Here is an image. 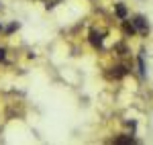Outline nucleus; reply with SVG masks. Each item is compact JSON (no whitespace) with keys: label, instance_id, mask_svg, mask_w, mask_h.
Here are the masks:
<instances>
[{"label":"nucleus","instance_id":"6e6552de","mask_svg":"<svg viewBox=\"0 0 153 145\" xmlns=\"http://www.w3.org/2000/svg\"><path fill=\"white\" fill-rule=\"evenodd\" d=\"M0 31H2V25H0Z\"/></svg>","mask_w":153,"mask_h":145},{"label":"nucleus","instance_id":"39448f33","mask_svg":"<svg viewBox=\"0 0 153 145\" xmlns=\"http://www.w3.org/2000/svg\"><path fill=\"white\" fill-rule=\"evenodd\" d=\"M117 14H118V19H125L127 16V8L123 4H117Z\"/></svg>","mask_w":153,"mask_h":145},{"label":"nucleus","instance_id":"7ed1b4c3","mask_svg":"<svg viewBox=\"0 0 153 145\" xmlns=\"http://www.w3.org/2000/svg\"><path fill=\"white\" fill-rule=\"evenodd\" d=\"M123 31H125L127 35H135V33H137L135 25H133V23H129V21H123Z\"/></svg>","mask_w":153,"mask_h":145},{"label":"nucleus","instance_id":"20e7f679","mask_svg":"<svg viewBox=\"0 0 153 145\" xmlns=\"http://www.w3.org/2000/svg\"><path fill=\"white\" fill-rule=\"evenodd\" d=\"M127 74V68L125 65H117V68H112V78H123Z\"/></svg>","mask_w":153,"mask_h":145},{"label":"nucleus","instance_id":"0eeeda50","mask_svg":"<svg viewBox=\"0 0 153 145\" xmlns=\"http://www.w3.org/2000/svg\"><path fill=\"white\" fill-rule=\"evenodd\" d=\"M4 57H6V51H4V49H2V47H0V61H2V59H4Z\"/></svg>","mask_w":153,"mask_h":145},{"label":"nucleus","instance_id":"f257e3e1","mask_svg":"<svg viewBox=\"0 0 153 145\" xmlns=\"http://www.w3.org/2000/svg\"><path fill=\"white\" fill-rule=\"evenodd\" d=\"M133 25H135V29H137L141 35H147L149 27H147V21H145L143 16H135V19H133Z\"/></svg>","mask_w":153,"mask_h":145},{"label":"nucleus","instance_id":"423d86ee","mask_svg":"<svg viewBox=\"0 0 153 145\" xmlns=\"http://www.w3.org/2000/svg\"><path fill=\"white\" fill-rule=\"evenodd\" d=\"M114 143H135V139L133 137H118V139H114Z\"/></svg>","mask_w":153,"mask_h":145},{"label":"nucleus","instance_id":"f03ea898","mask_svg":"<svg viewBox=\"0 0 153 145\" xmlns=\"http://www.w3.org/2000/svg\"><path fill=\"white\" fill-rule=\"evenodd\" d=\"M90 43H92L94 47H102V35L96 33V31H92V33H90Z\"/></svg>","mask_w":153,"mask_h":145}]
</instances>
